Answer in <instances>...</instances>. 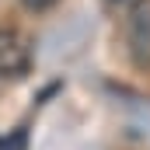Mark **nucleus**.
Segmentation results:
<instances>
[{"label":"nucleus","instance_id":"obj_1","mask_svg":"<svg viewBox=\"0 0 150 150\" xmlns=\"http://www.w3.org/2000/svg\"><path fill=\"white\" fill-rule=\"evenodd\" d=\"M32 70V38L21 28H0V77H25Z\"/></svg>","mask_w":150,"mask_h":150},{"label":"nucleus","instance_id":"obj_2","mask_svg":"<svg viewBox=\"0 0 150 150\" xmlns=\"http://www.w3.org/2000/svg\"><path fill=\"white\" fill-rule=\"evenodd\" d=\"M126 42L140 67H150V4H136L126 18Z\"/></svg>","mask_w":150,"mask_h":150},{"label":"nucleus","instance_id":"obj_3","mask_svg":"<svg viewBox=\"0 0 150 150\" xmlns=\"http://www.w3.org/2000/svg\"><path fill=\"white\" fill-rule=\"evenodd\" d=\"M25 143H28L25 129H14L11 136H0V150H25Z\"/></svg>","mask_w":150,"mask_h":150},{"label":"nucleus","instance_id":"obj_4","mask_svg":"<svg viewBox=\"0 0 150 150\" xmlns=\"http://www.w3.org/2000/svg\"><path fill=\"white\" fill-rule=\"evenodd\" d=\"M21 4H25L28 11H49V7H52L56 0H21Z\"/></svg>","mask_w":150,"mask_h":150}]
</instances>
